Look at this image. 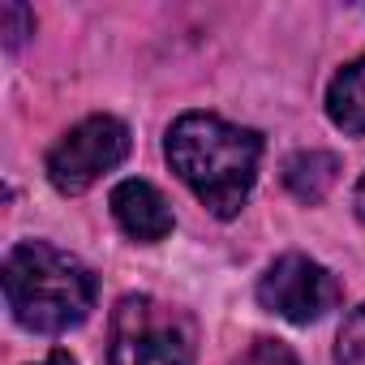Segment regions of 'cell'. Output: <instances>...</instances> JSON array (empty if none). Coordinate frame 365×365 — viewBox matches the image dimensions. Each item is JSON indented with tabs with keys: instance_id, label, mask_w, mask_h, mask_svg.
<instances>
[{
	"instance_id": "obj_10",
	"label": "cell",
	"mask_w": 365,
	"mask_h": 365,
	"mask_svg": "<svg viewBox=\"0 0 365 365\" xmlns=\"http://www.w3.org/2000/svg\"><path fill=\"white\" fill-rule=\"evenodd\" d=\"M237 365H297V352L284 339H254Z\"/></svg>"
},
{
	"instance_id": "obj_12",
	"label": "cell",
	"mask_w": 365,
	"mask_h": 365,
	"mask_svg": "<svg viewBox=\"0 0 365 365\" xmlns=\"http://www.w3.org/2000/svg\"><path fill=\"white\" fill-rule=\"evenodd\" d=\"M39 365H78V361H73L69 352H52V356H48V361H39Z\"/></svg>"
},
{
	"instance_id": "obj_5",
	"label": "cell",
	"mask_w": 365,
	"mask_h": 365,
	"mask_svg": "<svg viewBox=\"0 0 365 365\" xmlns=\"http://www.w3.org/2000/svg\"><path fill=\"white\" fill-rule=\"evenodd\" d=\"M258 301L262 309L297 322V327H309L318 322L327 309H335L339 301V284L327 267H318L314 258L305 254H284L279 262L267 267V275L258 279Z\"/></svg>"
},
{
	"instance_id": "obj_7",
	"label": "cell",
	"mask_w": 365,
	"mask_h": 365,
	"mask_svg": "<svg viewBox=\"0 0 365 365\" xmlns=\"http://www.w3.org/2000/svg\"><path fill=\"white\" fill-rule=\"evenodd\" d=\"M335 180H339V159L331 150H297L284 163V185L301 202H322Z\"/></svg>"
},
{
	"instance_id": "obj_2",
	"label": "cell",
	"mask_w": 365,
	"mask_h": 365,
	"mask_svg": "<svg viewBox=\"0 0 365 365\" xmlns=\"http://www.w3.org/2000/svg\"><path fill=\"white\" fill-rule=\"evenodd\" d=\"M5 301L26 331L61 335L95 309V275L48 241H22L5 258Z\"/></svg>"
},
{
	"instance_id": "obj_6",
	"label": "cell",
	"mask_w": 365,
	"mask_h": 365,
	"mask_svg": "<svg viewBox=\"0 0 365 365\" xmlns=\"http://www.w3.org/2000/svg\"><path fill=\"white\" fill-rule=\"evenodd\" d=\"M112 215L142 245H155V241H163L172 232V207H168V198L150 185V180H138V176L120 180V185L112 190Z\"/></svg>"
},
{
	"instance_id": "obj_13",
	"label": "cell",
	"mask_w": 365,
	"mask_h": 365,
	"mask_svg": "<svg viewBox=\"0 0 365 365\" xmlns=\"http://www.w3.org/2000/svg\"><path fill=\"white\" fill-rule=\"evenodd\" d=\"M356 215L365 220V176H361V185H356Z\"/></svg>"
},
{
	"instance_id": "obj_4",
	"label": "cell",
	"mask_w": 365,
	"mask_h": 365,
	"mask_svg": "<svg viewBox=\"0 0 365 365\" xmlns=\"http://www.w3.org/2000/svg\"><path fill=\"white\" fill-rule=\"evenodd\" d=\"M129 155V129L116 116H86L48 155V180L61 194H86L103 172Z\"/></svg>"
},
{
	"instance_id": "obj_11",
	"label": "cell",
	"mask_w": 365,
	"mask_h": 365,
	"mask_svg": "<svg viewBox=\"0 0 365 365\" xmlns=\"http://www.w3.org/2000/svg\"><path fill=\"white\" fill-rule=\"evenodd\" d=\"M31 31H35V18H31L26 5H0V35H5V48H18Z\"/></svg>"
},
{
	"instance_id": "obj_1",
	"label": "cell",
	"mask_w": 365,
	"mask_h": 365,
	"mask_svg": "<svg viewBox=\"0 0 365 365\" xmlns=\"http://www.w3.org/2000/svg\"><path fill=\"white\" fill-rule=\"evenodd\" d=\"M163 155L202 207H211L220 220H232L254 190L262 138L254 129L224 120V116L185 112L168 129Z\"/></svg>"
},
{
	"instance_id": "obj_9",
	"label": "cell",
	"mask_w": 365,
	"mask_h": 365,
	"mask_svg": "<svg viewBox=\"0 0 365 365\" xmlns=\"http://www.w3.org/2000/svg\"><path fill=\"white\" fill-rule=\"evenodd\" d=\"M335 365H365V305L344 318L339 344H335Z\"/></svg>"
},
{
	"instance_id": "obj_8",
	"label": "cell",
	"mask_w": 365,
	"mask_h": 365,
	"mask_svg": "<svg viewBox=\"0 0 365 365\" xmlns=\"http://www.w3.org/2000/svg\"><path fill=\"white\" fill-rule=\"evenodd\" d=\"M327 116L344 133H365V56L344 65L327 91Z\"/></svg>"
},
{
	"instance_id": "obj_3",
	"label": "cell",
	"mask_w": 365,
	"mask_h": 365,
	"mask_svg": "<svg viewBox=\"0 0 365 365\" xmlns=\"http://www.w3.org/2000/svg\"><path fill=\"white\" fill-rule=\"evenodd\" d=\"M108 365H194V322L159 297H125L112 309Z\"/></svg>"
}]
</instances>
